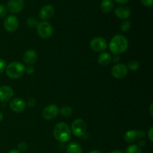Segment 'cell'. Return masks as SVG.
<instances>
[{
  "label": "cell",
  "mask_w": 153,
  "mask_h": 153,
  "mask_svg": "<svg viewBox=\"0 0 153 153\" xmlns=\"http://www.w3.org/2000/svg\"><path fill=\"white\" fill-rule=\"evenodd\" d=\"M6 67H7V64H6L5 61L2 58H0V74L5 70Z\"/></svg>",
  "instance_id": "27"
},
{
  "label": "cell",
  "mask_w": 153,
  "mask_h": 153,
  "mask_svg": "<svg viewBox=\"0 0 153 153\" xmlns=\"http://www.w3.org/2000/svg\"><path fill=\"white\" fill-rule=\"evenodd\" d=\"M139 67H140V64L136 60H131V61H128V64H127V68L131 71H136L137 70H138Z\"/></svg>",
  "instance_id": "22"
},
{
  "label": "cell",
  "mask_w": 153,
  "mask_h": 153,
  "mask_svg": "<svg viewBox=\"0 0 153 153\" xmlns=\"http://www.w3.org/2000/svg\"><path fill=\"white\" fill-rule=\"evenodd\" d=\"M116 2L119 3V4H126V3L128 2L129 0H114Z\"/></svg>",
  "instance_id": "33"
},
{
  "label": "cell",
  "mask_w": 153,
  "mask_h": 153,
  "mask_svg": "<svg viewBox=\"0 0 153 153\" xmlns=\"http://www.w3.org/2000/svg\"><path fill=\"white\" fill-rule=\"evenodd\" d=\"M112 59H113L114 62L117 63V62H119V61H120V56L118 55H114V56L112 58Z\"/></svg>",
  "instance_id": "32"
},
{
  "label": "cell",
  "mask_w": 153,
  "mask_h": 153,
  "mask_svg": "<svg viewBox=\"0 0 153 153\" xmlns=\"http://www.w3.org/2000/svg\"><path fill=\"white\" fill-rule=\"evenodd\" d=\"M145 136H146V133L143 131L137 129H131L128 130L124 134L123 139L126 143H133L138 141L141 138H143Z\"/></svg>",
  "instance_id": "6"
},
{
  "label": "cell",
  "mask_w": 153,
  "mask_h": 153,
  "mask_svg": "<svg viewBox=\"0 0 153 153\" xmlns=\"http://www.w3.org/2000/svg\"><path fill=\"white\" fill-rule=\"evenodd\" d=\"M10 108L15 113H22L25 110L26 103L20 98H15L10 102Z\"/></svg>",
  "instance_id": "12"
},
{
  "label": "cell",
  "mask_w": 153,
  "mask_h": 153,
  "mask_svg": "<svg viewBox=\"0 0 153 153\" xmlns=\"http://www.w3.org/2000/svg\"><path fill=\"white\" fill-rule=\"evenodd\" d=\"M34 71H35V69H34V67L33 66H28V67L25 68V72L28 75L33 74L34 73Z\"/></svg>",
  "instance_id": "29"
},
{
  "label": "cell",
  "mask_w": 153,
  "mask_h": 153,
  "mask_svg": "<svg viewBox=\"0 0 153 153\" xmlns=\"http://www.w3.org/2000/svg\"><path fill=\"white\" fill-rule=\"evenodd\" d=\"M5 70L6 74L10 79H18L22 77L25 73V67L19 61H13L6 67Z\"/></svg>",
  "instance_id": "3"
},
{
  "label": "cell",
  "mask_w": 153,
  "mask_h": 153,
  "mask_svg": "<svg viewBox=\"0 0 153 153\" xmlns=\"http://www.w3.org/2000/svg\"><path fill=\"white\" fill-rule=\"evenodd\" d=\"M110 153H123V152L122 151H120V150H114Z\"/></svg>",
  "instance_id": "38"
},
{
  "label": "cell",
  "mask_w": 153,
  "mask_h": 153,
  "mask_svg": "<svg viewBox=\"0 0 153 153\" xmlns=\"http://www.w3.org/2000/svg\"><path fill=\"white\" fill-rule=\"evenodd\" d=\"M24 0H10L7 2V8L11 13H18L23 9Z\"/></svg>",
  "instance_id": "13"
},
{
  "label": "cell",
  "mask_w": 153,
  "mask_h": 153,
  "mask_svg": "<svg viewBox=\"0 0 153 153\" xmlns=\"http://www.w3.org/2000/svg\"><path fill=\"white\" fill-rule=\"evenodd\" d=\"M27 25H28L29 28H37V25H38L39 22L34 17H30L27 19Z\"/></svg>",
  "instance_id": "24"
},
{
  "label": "cell",
  "mask_w": 153,
  "mask_h": 153,
  "mask_svg": "<svg viewBox=\"0 0 153 153\" xmlns=\"http://www.w3.org/2000/svg\"><path fill=\"white\" fill-rule=\"evenodd\" d=\"M59 113L62 115L63 117H68L71 116L72 114H73V109L70 106H63L61 108V110H59Z\"/></svg>",
  "instance_id": "20"
},
{
  "label": "cell",
  "mask_w": 153,
  "mask_h": 153,
  "mask_svg": "<svg viewBox=\"0 0 153 153\" xmlns=\"http://www.w3.org/2000/svg\"><path fill=\"white\" fill-rule=\"evenodd\" d=\"M55 138L61 143H66L71 138V129L68 124L61 122L55 125L53 129Z\"/></svg>",
  "instance_id": "2"
},
{
  "label": "cell",
  "mask_w": 153,
  "mask_h": 153,
  "mask_svg": "<svg viewBox=\"0 0 153 153\" xmlns=\"http://www.w3.org/2000/svg\"><path fill=\"white\" fill-rule=\"evenodd\" d=\"M128 48V42L126 37L122 34L114 36L109 43V49L114 55H120L126 52Z\"/></svg>",
  "instance_id": "1"
},
{
  "label": "cell",
  "mask_w": 153,
  "mask_h": 153,
  "mask_svg": "<svg viewBox=\"0 0 153 153\" xmlns=\"http://www.w3.org/2000/svg\"><path fill=\"white\" fill-rule=\"evenodd\" d=\"M140 2L146 7H151L153 4V0H140Z\"/></svg>",
  "instance_id": "28"
},
{
  "label": "cell",
  "mask_w": 153,
  "mask_h": 153,
  "mask_svg": "<svg viewBox=\"0 0 153 153\" xmlns=\"http://www.w3.org/2000/svg\"><path fill=\"white\" fill-rule=\"evenodd\" d=\"M152 108H153V104L151 103L150 106H149V114H150L151 117H153V111H152Z\"/></svg>",
  "instance_id": "35"
},
{
  "label": "cell",
  "mask_w": 153,
  "mask_h": 153,
  "mask_svg": "<svg viewBox=\"0 0 153 153\" xmlns=\"http://www.w3.org/2000/svg\"><path fill=\"white\" fill-rule=\"evenodd\" d=\"M120 30L123 32H126L131 28V22L129 20H125L123 22H122L120 25Z\"/></svg>",
  "instance_id": "23"
},
{
  "label": "cell",
  "mask_w": 153,
  "mask_h": 153,
  "mask_svg": "<svg viewBox=\"0 0 153 153\" xmlns=\"http://www.w3.org/2000/svg\"><path fill=\"white\" fill-rule=\"evenodd\" d=\"M128 70L127 66L123 64H117L113 66L111 69V75L117 79H124L128 74Z\"/></svg>",
  "instance_id": "10"
},
{
  "label": "cell",
  "mask_w": 153,
  "mask_h": 153,
  "mask_svg": "<svg viewBox=\"0 0 153 153\" xmlns=\"http://www.w3.org/2000/svg\"><path fill=\"white\" fill-rule=\"evenodd\" d=\"M59 114V108L56 105H49L43 108L42 116L46 120H52Z\"/></svg>",
  "instance_id": "9"
},
{
  "label": "cell",
  "mask_w": 153,
  "mask_h": 153,
  "mask_svg": "<svg viewBox=\"0 0 153 153\" xmlns=\"http://www.w3.org/2000/svg\"><path fill=\"white\" fill-rule=\"evenodd\" d=\"M37 32L39 37L43 39L49 38L53 34V27L47 21L39 22L37 27Z\"/></svg>",
  "instance_id": "5"
},
{
  "label": "cell",
  "mask_w": 153,
  "mask_h": 153,
  "mask_svg": "<svg viewBox=\"0 0 153 153\" xmlns=\"http://www.w3.org/2000/svg\"><path fill=\"white\" fill-rule=\"evenodd\" d=\"M125 153H141V148L137 144H131L126 148Z\"/></svg>",
  "instance_id": "21"
},
{
  "label": "cell",
  "mask_w": 153,
  "mask_h": 153,
  "mask_svg": "<svg viewBox=\"0 0 153 153\" xmlns=\"http://www.w3.org/2000/svg\"><path fill=\"white\" fill-rule=\"evenodd\" d=\"M17 148V150H19V152H25L27 150V149H28V145H27V143L25 142H21V143H19L18 144Z\"/></svg>",
  "instance_id": "25"
},
{
  "label": "cell",
  "mask_w": 153,
  "mask_h": 153,
  "mask_svg": "<svg viewBox=\"0 0 153 153\" xmlns=\"http://www.w3.org/2000/svg\"><path fill=\"white\" fill-rule=\"evenodd\" d=\"M7 14V9L3 4H0V18H3Z\"/></svg>",
  "instance_id": "26"
},
{
  "label": "cell",
  "mask_w": 153,
  "mask_h": 153,
  "mask_svg": "<svg viewBox=\"0 0 153 153\" xmlns=\"http://www.w3.org/2000/svg\"><path fill=\"white\" fill-rule=\"evenodd\" d=\"M27 104H28V107H30V108L34 107L36 105V100H34V99H29L28 101V102H27Z\"/></svg>",
  "instance_id": "30"
},
{
  "label": "cell",
  "mask_w": 153,
  "mask_h": 153,
  "mask_svg": "<svg viewBox=\"0 0 153 153\" xmlns=\"http://www.w3.org/2000/svg\"><path fill=\"white\" fill-rule=\"evenodd\" d=\"M8 153H20V152H19V150H17V149H12V150H10Z\"/></svg>",
  "instance_id": "36"
},
{
  "label": "cell",
  "mask_w": 153,
  "mask_h": 153,
  "mask_svg": "<svg viewBox=\"0 0 153 153\" xmlns=\"http://www.w3.org/2000/svg\"><path fill=\"white\" fill-rule=\"evenodd\" d=\"M89 153H102V152H100V151H99V150H92V151H91Z\"/></svg>",
  "instance_id": "37"
},
{
  "label": "cell",
  "mask_w": 153,
  "mask_h": 153,
  "mask_svg": "<svg viewBox=\"0 0 153 153\" xmlns=\"http://www.w3.org/2000/svg\"><path fill=\"white\" fill-rule=\"evenodd\" d=\"M114 13L117 17L121 19H126L131 16V10L125 5H120L116 7Z\"/></svg>",
  "instance_id": "16"
},
{
  "label": "cell",
  "mask_w": 153,
  "mask_h": 153,
  "mask_svg": "<svg viewBox=\"0 0 153 153\" xmlns=\"http://www.w3.org/2000/svg\"><path fill=\"white\" fill-rule=\"evenodd\" d=\"M90 46H91V49L94 52H102L107 49V40L103 37H95L91 40Z\"/></svg>",
  "instance_id": "7"
},
{
  "label": "cell",
  "mask_w": 153,
  "mask_h": 153,
  "mask_svg": "<svg viewBox=\"0 0 153 153\" xmlns=\"http://www.w3.org/2000/svg\"><path fill=\"white\" fill-rule=\"evenodd\" d=\"M2 119H3V114L0 112V122H1Z\"/></svg>",
  "instance_id": "39"
},
{
  "label": "cell",
  "mask_w": 153,
  "mask_h": 153,
  "mask_svg": "<svg viewBox=\"0 0 153 153\" xmlns=\"http://www.w3.org/2000/svg\"><path fill=\"white\" fill-rule=\"evenodd\" d=\"M112 57L109 52H102L98 56V63L101 66H107L111 62Z\"/></svg>",
  "instance_id": "17"
},
{
  "label": "cell",
  "mask_w": 153,
  "mask_h": 153,
  "mask_svg": "<svg viewBox=\"0 0 153 153\" xmlns=\"http://www.w3.org/2000/svg\"><path fill=\"white\" fill-rule=\"evenodd\" d=\"M13 96V91L10 86L4 85L0 87V101L7 102Z\"/></svg>",
  "instance_id": "15"
},
{
  "label": "cell",
  "mask_w": 153,
  "mask_h": 153,
  "mask_svg": "<svg viewBox=\"0 0 153 153\" xmlns=\"http://www.w3.org/2000/svg\"><path fill=\"white\" fill-rule=\"evenodd\" d=\"M114 7V3L112 0H102L100 5L101 10L105 13H110Z\"/></svg>",
  "instance_id": "19"
},
{
  "label": "cell",
  "mask_w": 153,
  "mask_h": 153,
  "mask_svg": "<svg viewBox=\"0 0 153 153\" xmlns=\"http://www.w3.org/2000/svg\"><path fill=\"white\" fill-rule=\"evenodd\" d=\"M67 153H82V146L77 142H70L66 147Z\"/></svg>",
  "instance_id": "18"
},
{
  "label": "cell",
  "mask_w": 153,
  "mask_h": 153,
  "mask_svg": "<svg viewBox=\"0 0 153 153\" xmlns=\"http://www.w3.org/2000/svg\"><path fill=\"white\" fill-rule=\"evenodd\" d=\"M144 145H145V141H144V140H140V141H139L138 146H140V148L143 147V146H144Z\"/></svg>",
  "instance_id": "34"
},
{
  "label": "cell",
  "mask_w": 153,
  "mask_h": 153,
  "mask_svg": "<svg viewBox=\"0 0 153 153\" xmlns=\"http://www.w3.org/2000/svg\"><path fill=\"white\" fill-rule=\"evenodd\" d=\"M4 29L8 32H14L17 30L19 26V20L17 17L13 15H9L6 16L3 22Z\"/></svg>",
  "instance_id": "8"
},
{
  "label": "cell",
  "mask_w": 153,
  "mask_h": 153,
  "mask_svg": "<svg viewBox=\"0 0 153 153\" xmlns=\"http://www.w3.org/2000/svg\"><path fill=\"white\" fill-rule=\"evenodd\" d=\"M55 13L54 7L51 4H46L40 8L39 11V17L43 21L52 19Z\"/></svg>",
  "instance_id": "11"
},
{
  "label": "cell",
  "mask_w": 153,
  "mask_h": 153,
  "mask_svg": "<svg viewBox=\"0 0 153 153\" xmlns=\"http://www.w3.org/2000/svg\"><path fill=\"white\" fill-rule=\"evenodd\" d=\"M22 58L26 65L32 66L37 61V54L34 49H28V50L25 51Z\"/></svg>",
  "instance_id": "14"
},
{
  "label": "cell",
  "mask_w": 153,
  "mask_h": 153,
  "mask_svg": "<svg viewBox=\"0 0 153 153\" xmlns=\"http://www.w3.org/2000/svg\"><path fill=\"white\" fill-rule=\"evenodd\" d=\"M147 135H148V137H149V140H150L151 142L153 141V128L152 127H151L150 128H149V131H148L147 133Z\"/></svg>",
  "instance_id": "31"
},
{
  "label": "cell",
  "mask_w": 153,
  "mask_h": 153,
  "mask_svg": "<svg viewBox=\"0 0 153 153\" xmlns=\"http://www.w3.org/2000/svg\"><path fill=\"white\" fill-rule=\"evenodd\" d=\"M71 131L76 137H82L85 134L87 131V124L84 120L76 119L71 125Z\"/></svg>",
  "instance_id": "4"
}]
</instances>
